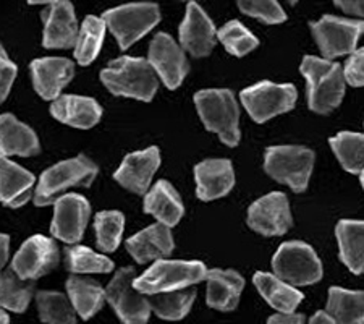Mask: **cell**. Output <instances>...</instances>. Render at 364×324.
<instances>
[{
	"mask_svg": "<svg viewBox=\"0 0 364 324\" xmlns=\"http://www.w3.org/2000/svg\"><path fill=\"white\" fill-rule=\"evenodd\" d=\"M301 75L306 78L308 105L316 114H331L343 101V68L331 58L306 56L301 62Z\"/></svg>",
	"mask_w": 364,
	"mask_h": 324,
	"instance_id": "6da1fadb",
	"label": "cell"
},
{
	"mask_svg": "<svg viewBox=\"0 0 364 324\" xmlns=\"http://www.w3.org/2000/svg\"><path fill=\"white\" fill-rule=\"evenodd\" d=\"M104 86L114 94L149 103L159 90V78L148 58L123 56L101 72Z\"/></svg>",
	"mask_w": 364,
	"mask_h": 324,
	"instance_id": "7a4b0ae2",
	"label": "cell"
},
{
	"mask_svg": "<svg viewBox=\"0 0 364 324\" xmlns=\"http://www.w3.org/2000/svg\"><path fill=\"white\" fill-rule=\"evenodd\" d=\"M99 169L90 157L78 155L44 170L34 193V204L50 206L68 190L78 187H91Z\"/></svg>",
	"mask_w": 364,
	"mask_h": 324,
	"instance_id": "3957f363",
	"label": "cell"
},
{
	"mask_svg": "<svg viewBox=\"0 0 364 324\" xmlns=\"http://www.w3.org/2000/svg\"><path fill=\"white\" fill-rule=\"evenodd\" d=\"M195 104L205 130L219 135L230 148L240 143V108L230 90H201L195 94Z\"/></svg>",
	"mask_w": 364,
	"mask_h": 324,
	"instance_id": "277c9868",
	"label": "cell"
},
{
	"mask_svg": "<svg viewBox=\"0 0 364 324\" xmlns=\"http://www.w3.org/2000/svg\"><path fill=\"white\" fill-rule=\"evenodd\" d=\"M316 155L306 146H271L264 156V170L279 184L289 185L295 193H303L314 169Z\"/></svg>",
	"mask_w": 364,
	"mask_h": 324,
	"instance_id": "5b68a950",
	"label": "cell"
},
{
	"mask_svg": "<svg viewBox=\"0 0 364 324\" xmlns=\"http://www.w3.org/2000/svg\"><path fill=\"white\" fill-rule=\"evenodd\" d=\"M205 273L208 269L201 261L162 258L156 259V263L141 278H134L133 286L144 296H152L195 286L205 279Z\"/></svg>",
	"mask_w": 364,
	"mask_h": 324,
	"instance_id": "8992f818",
	"label": "cell"
},
{
	"mask_svg": "<svg viewBox=\"0 0 364 324\" xmlns=\"http://www.w3.org/2000/svg\"><path fill=\"white\" fill-rule=\"evenodd\" d=\"M102 20L105 28L119 41L120 49L127 51L159 25L161 10L159 5L152 2H133L107 10Z\"/></svg>",
	"mask_w": 364,
	"mask_h": 324,
	"instance_id": "52a82bcc",
	"label": "cell"
},
{
	"mask_svg": "<svg viewBox=\"0 0 364 324\" xmlns=\"http://www.w3.org/2000/svg\"><path fill=\"white\" fill-rule=\"evenodd\" d=\"M272 269L277 278L295 287L316 284L324 274L318 253L301 240L282 244L272 258Z\"/></svg>",
	"mask_w": 364,
	"mask_h": 324,
	"instance_id": "ba28073f",
	"label": "cell"
},
{
	"mask_svg": "<svg viewBox=\"0 0 364 324\" xmlns=\"http://www.w3.org/2000/svg\"><path fill=\"white\" fill-rule=\"evenodd\" d=\"M240 99L251 119L256 123H264L295 108L298 91L291 83L259 81L240 93Z\"/></svg>",
	"mask_w": 364,
	"mask_h": 324,
	"instance_id": "9c48e42d",
	"label": "cell"
},
{
	"mask_svg": "<svg viewBox=\"0 0 364 324\" xmlns=\"http://www.w3.org/2000/svg\"><path fill=\"white\" fill-rule=\"evenodd\" d=\"M136 278L134 268H122L115 273L105 291V300L125 324H144L149 321V298L136 291L133 281Z\"/></svg>",
	"mask_w": 364,
	"mask_h": 324,
	"instance_id": "30bf717a",
	"label": "cell"
},
{
	"mask_svg": "<svg viewBox=\"0 0 364 324\" xmlns=\"http://www.w3.org/2000/svg\"><path fill=\"white\" fill-rule=\"evenodd\" d=\"M309 28L324 58H336L348 56L356 49L364 25L363 20L324 15L319 21L309 23Z\"/></svg>",
	"mask_w": 364,
	"mask_h": 324,
	"instance_id": "8fae6325",
	"label": "cell"
},
{
	"mask_svg": "<svg viewBox=\"0 0 364 324\" xmlns=\"http://www.w3.org/2000/svg\"><path fill=\"white\" fill-rule=\"evenodd\" d=\"M246 222L264 237H279L293 227L290 203L285 193L272 192L252 203Z\"/></svg>",
	"mask_w": 364,
	"mask_h": 324,
	"instance_id": "7c38bea8",
	"label": "cell"
},
{
	"mask_svg": "<svg viewBox=\"0 0 364 324\" xmlns=\"http://www.w3.org/2000/svg\"><path fill=\"white\" fill-rule=\"evenodd\" d=\"M60 263V251L54 240L33 235L11 259V269L23 279L36 281L54 271Z\"/></svg>",
	"mask_w": 364,
	"mask_h": 324,
	"instance_id": "4fadbf2b",
	"label": "cell"
},
{
	"mask_svg": "<svg viewBox=\"0 0 364 324\" xmlns=\"http://www.w3.org/2000/svg\"><path fill=\"white\" fill-rule=\"evenodd\" d=\"M148 62L168 90L180 88L185 76L190 72V63H188L185 51L167 33L156 34L154 39L151 41Z\"/></svg>",
	"mask_w": 364,
	"mask_h": 324,
	"instance_id": "5bb4252c",
	"label": "cell"
},
{
	"mask_svg": "<svg viewBox=\"0 0 364 324\" xmlns=\"http://www.w3.org/2000/svg\"><path fill=\"white\" fill-rule=\"evenodd\" d=\"M54 219L50 232L57 240L65 244H78L91 216V204L78 193L63 194L54 203Z\"/></svg>",
	"mask_w": 364,
	"mask_h": 324,
	"instance_id": "9a60e30c",
	"label": "cell"
},
{
	"mask_svg": "<svg viewBox=\"0 0 364 324\" xmlns=\"http://www.w3.org/2000/svg\"><path fill=\"white\" fill-rule=\"evenodd\" d=\"M178 34L181 47L195 58L208 57L215 46L217 31L214 23L201 5L196 4V0L188 2L185 20L181 21Z\"/></svg>",
	"mask_w": 364,
	"mask_h": 324,
	"instance_id": "2e32d148",
	"label": "cell"
},
{
	"mask_svg": "<svg viewBox=\"0 0 364 324\" xmlns=\"http://www.w3.org/2000/svg\"><path fill=\"white\" fill-rule=\"evenodd\" d=\"M159 166L161 151L157 146H151V148L130 152L123 157L120 167L114 174V179L128 192L144 194L149 190L152 177Z\"/></svg>",
	"mask_w": 364,
	"mask_h": 324,
	"instance_id": "e0dca14e",
	"label": "cell"
},
{
	"mask_svg": "<svg viewBox=\"0 0 364 324\" xmlns=\"http://www.w3.org/2000/svg\"><path fill=\"white\" fill-rule=\"evenodd\" d=\"M33 86L44 101H54L75 76V63L62 57L36 58L29 65Z\"/></svg>",
	"mask_w": 364,
	"mask_h": 324,
	"instance_id": "ac0fdd59",
	"label": "cell"
},
{
	"mask_svg": "<svg viewBox=\"0 0 364 324\" xmlns=\"http://www.w3.org/2000/svg\"><path fill=\"white\" fill-rule=\"evenodd\" d=\"M46 49H70L78 38V21L70 0H58L43 14Z\"/></svg>",
	"mask_w": 364,
	"mask_h": 324,
	"instance_id": "d6986e66",
	"label": "cell"
},
{
	"mask_svg": "<svg viewBox=\"0 0 364 324\" xmlns=\"http://www.w3.org/2000/svg\"><path fill=\"white\" fill-rule=\"evenodd\" d=\"M196 194L201 202L227 197L235 187V170L228 159H205L195 167Z\"/></svg>",
	"mask_w": 364,
	"mask_h": 324,
	"instance_id": "ffe728a7",
	"label": "cell"
},
{
	"mask_svg": "<svg viewBox=\"0 0 364 324\" xmlns=\"http://www.w3.org/2000/svg\"><path fill=\"white\" fill-rule=\"evenodd\" d=\"M127 250L139 264L168 258L175 249L173 235L166 224L157 222L127 240Z\"/></svg>",
	"mask_w": 364,
	"mask_h": 324,
	"instance_id": "44dd1931",
	"label": "cell"
},
{
	"mask_svg": "<svg viewBox=\"0 0 364 324\" xmlns=\"http://www.w3.org/2000/svg\"><path fill=\"white\" fill-rule=\"evenodd\" d=\"M50 114L65 125L87 130L97 125L102 119V108L92 98L65 94L54 99L50 105Z\"/></svg>",
	"mask_w": 364,
	"mask_h": 324,
	"instance_id": "7402d4cb",
	"label": "cell"
},
{
	"mask_svg": "<svg viewBox=\"0 0 364 324\" xmlns=\"http://www.w3.org/2000/svg\"><path fill=\"white\" fill-rule=\"evenodd\" d=\"M208 293L205 302L210 308L219 311H232L238 306L245 288V279L235 269H209L205 273Z\"/></svg>",
	"mask_w": 364,
	"mask_h": 324,
	"instance_id": "603a6c76",
	"label": "cell"
},
{
	"mask_svg": "<svg viewBox=\"0 0 364 324\" xmlns=\"http://www.w3.org/2000/svg\"><path fill=\"white\" fill-rule=\"evenodd\" d=\"M36 177L7 156H0V202L7 208L18 209L31 198Z\"/></svg>",
	"mask_w": 364,
	"mask_h": 324,
	"instance_id": "cb8c5ba5",
	"label": "cell"
},
{
	"mask_svg": "<svg viewBox=\"0 0 364 324\" xmlns=\"http://www.w3.org/2000/svg\"><path fill=\"white\" fill-rule=\"evenodd\" d=\"M41 151L38 135L15 115H0V156L31 157Z\"/></svg>",
	"mask_w": 364,
	"mask_h": 324,
	"instance_id": "d4e9b609",
	"label": "cell"
},
{
	"mask_svg": "<svg viewBox=\"0 0 364 324\" xmlns=\"http://www.w3.org/2000/svg\"><path fill=\"white\" fill-rule=\"evenodd\" d=\"M144 213L168 227H175L185 214L178 192L167 180H159L144 198Z\"/></svg>",
	"mask_w": 364,
	"mask_h": 324,
	"instance_id": "484cf974",
	"label": "cell"
},
{
	"mask_svg": "<svg viewBox=\"0 0 364 324\" xmlns=\"http://www.w3.org/2000/svg\"><path fill=\"white\" fill-rule=\"evenodd\" d=\"M252 284L256 286L257 292L261 293L266 302L282 313L287 311H295L296 306L303 302L304 296L296 291L295 286L282 281L275 274L271 273H256L252 276Z\"/></svg>",
	"mask_w": 364,
	"mask_h": 324,
	"instance_id": "4316f807",
	"label": "cell"
},
{
	"mask_svg": "<svg viewBox=\"0 0 364 324\" xmlns=\"http://www.w3.org/2000/svg\"><path fill=\"white\" fill-rule=\"evenodd\" d=\"M340 259L351 273L360 276L364 271V222L343 219L337 224Z\"/></svg>",
	"mask_w": 364,
	"mask_h": 324,
	"instance_id": "83f0119b",
	"label": "cell"
},
{
	"mask_svg": "<svg viewBox=\"0 0 364 324\" xmlns=\"http://www.w3.org/2000/svg\"><path fill=\"white\" fill-rule=\"evenodd\" d=\"M68 298L83 320H90L105 303V291L94 279L72 276L67 281Z\"/></svg>",
	"mask_w": 364,
	"mask_h": 324,
	"instance_id": "f1b7e54d",
	"label": "cell"
},
{
	"mask_svg": "<svg viewBox=\"0 0 364 324\" xmlns=\"http://www.w3.org/2000/svg\"><path fill=\"white\" fill-rule=\"evenodd\" d=\"M364 293L363 291H346L342 287L328 288L327 313L336 323L363 324L364 321Z\"/></svg>",
	"mask_w": 364,
	"mask_h": 324,
	"instance_id": "f546056e",
	"label": "cell"
},
{
	"mask_svg": "<svg viewBox=\"0 0 364 324\" xmlns=\"http://www.w3.org/2000/svg\"><path fill=\"white\" fill-rule=\"evenodd\" d=\"M196 300L195 288L185 287L178 291L152 293L149 298L151 311L166 321H178L190 313L193 303Z\"/></svg>",
	"mask_w": 364,
	"mask_h": 324,
	"instance_id": "4dcf8cb0",
	"label": "cell"
},
{
	"mask_svg": "<svg viewBox=\"0 0 364 324\" xmlns=\"http://www.w3.org/2000/svg\"><path fill=\"white\" fill-rule=\"evenodd\" d=\"M34 293V281L23 279L14 269L0 274V306L14 313H23Z\"/></svg>",
	"mask_w": 364,
	"mask_h": 324,
	"instance_id": "1f68e13d",
	"label": "cell"
},
{
	"mask_svg": "<svg viewBox=\"0 0 364 324\" xmlns=\"http://www.w3.org/2000/svg\"><path fill=\"white\" fill-rule=\"evenodd\" d=\"M105 36V23L99 16L90 15L83 21L75 43V58L80 65L92 63L102 49Z\"/></svg>",
	"mask_w": 364,
	"mask_h": 324,
	"instance_id": "d6a6232c",
	"label": "cell"
},
{
	"mask_svg": "<svg viewBox=\"0 0 364 324\" xmlns=\"http://www.w3.org/2000/svg\"><path fill=\"white\" fill-rule=\"evenodd\" d=\"M328 145L337 156L340 166L346 172L360 175L364 164V137L363 133L340 132L328 140Z\"/></svg>",
	"mask_w": 364,
	"mask_h": 324,
	"instance_id": "836d02e7",
	"label": "cell"
},
{
	"mask_svg": "<svg viewBox=\"0 0 364 324\" xmlns=\"http://www.w3.org/2000/svg\"><path fill=\"white\" fill-rule=\"evenodd\" d=\"M65 266L73 274H107L114 271V261L81 245L67 246Z\"/></svg>",
	"mask_w": 364,
	"mask_h": 324,
	"instance_id": "e575fe53",
	"label": "cell"
},
{
	"mask_svg": "<svg viewBox=\"0 0 364 324\" xmlns=\"http://www.w3.org/2000/svg\"><path fill=\"white\" fill-rule=\"evenodd\" d=\"M39 318L49 324H73L76 323V311L65 293L43 291L36 296Z\"/></svg>",
	"mask_w": 364,
	"mask_h": 324,
	"instance_id": "d590c367",
	"label": "cell"
},
{
	"mask_svg": "<svg viewBox=\"0 0 364 324\" xmlns=\"http://www.w3.org/2000/svg\"><path fill=\"white\" fill-rule=\"evenodd\" d=\"M97 249L104 253H112L119 249L123 229H125V216L120 211H101L94 217Z\"/></svg>",
	"mask_w": 364,
	"mask_h": 324,
	"instance_id": "8d00e7d4",
	"label": "cell"
},
{
	"mask_svg": "<svg viewBox=\"0 0 364 324\" xmlns=\"http://www.w3.org/2000/svg\"><path fill=\"white\" fill-rule=\"evenodd\" d=\"M219 41L224 44L228 54L235 57H245L259 46V41L252 34L248 28L242 25L238 20L228 21L217 31Z\"/></svg>",
	"mask_w": 364,
	"mask_h": 324,
	"instance_id": "74e56055",
	"label": "cell"
},
{
	"mask_svg": "<svg viewBox=\"0 0 364 324\" xmlns=\"http://www.w3.org/2000/svg\"><path fill=\"white\" fill-rule=\"evenodd\" d=\"M242 14L257 19L266 25H279L287 21V14L277 0H237Z\"/></svg>",
	"mask_w": 364,
	"mask_h": 324,
	"instance_id": "f35d334b",
	"label": "cell"
},
{
	"mask_svg": "<svg viewBox=\"0 0 364 324\" xmlns=\"http://www.w3.org/2000/svg\"><path fill=\"white\" fill-rule=\"evenodd\" d=\"M350 58L345 63L343 68V78L345 83H348L353 88H363L364 85V51L355 49Z\"/></svg>",
	"mask_w": 364,
	"mask_h": 324,
	"instance_id": "ab89813d",
	"label": "cell"
},
{
	"mask_svg": "<svg viewBox=\"0 0 364 324\" xmlns=\"http://www.w3.org/2000/svg\"><path fill=\"white\" fill-rule=\"evenodd\" d=\"M16 73H18V68L10 61L7 52H5L2 44H0V104L7 99L16 78Z\"/></svg>",
	"mask_w": 364,
	"mask_h": 324,
	"instance_id": "60d3db41",
	"label": "cell"
},
{
	"mask_svg": "<svg viewBox=\"0 0 364 324\" xmlns=\"http://www.w3.org/2000/svg\"><path fill=\"white\" fill-rule=\"evenodd\" d=\"M333 4H336L337 7L342 9L345 14L353 15V16H360V19H363L364 0H333Z\"/></svg>",
	"mask_w": 364,
	"mask_h": 324,
	"instance_id": "b9f144b4",
	"label": "cell"
},
{
	"mask_svg": "<svg viewBox=\"0 0 364 324\" xmlns=\"http://www.w3.org/2000/svg\"><path fill=\"white\" fill-rule=\"evenodd\" d=\"M306 320V316L303 313H295V311H287V313L274 315L267 320L269 324H301Z\"/></svg>",
	"mask_w": 364,
	"mask_h": 324,
	"instance_id": "7bdbcfd3",
	"label": "cell"
},
{
	"mask_svg": "<svg viewBox=\"0 0 364 324\" xmlns=\"http://www.w3.org/2000/svg\"><path fill=\"white\" fill-rule=\"evenodd\" d=\"M9 249H10V239L9 235L0 234V271L7 264L9 259Z\"/></svg>",
	"mask_w": 364,
	"mask_h": 324,
	"instance_id": "ee69618b",
	"label": "cell"
},
{
	"mask_svg": "<svg viewBox=\"0 0 364 324\" xmlns=\"http://www.w3.org/2000/svg\"><path fill=\"white\" fill-rule=\"evenodd\" d=\"M311 324H333L336 323V320L327 313V311H318V313H314L313 316H311L309 320Z\"/></svg>",
	"mask_w": 364,
	"mask_h": 324,
	"instance_id": "f6af8a7d",
	"label": "cell"
},
{
	"mask_svg": "<svg viewBox=\"0 0 364 324\" xmlns=\"http://www.w3.org/2000/svg\"><path fill=\"white\" fill-rule=\"evenodd\" d=\"M58 2V0H28V4L31 5H52Z\"/></svg>",
	"mask_w": 364,
	"mask_h": 324,
	"instance_id": "bcb514c9",
	"label": "cell"
},
{
	"mask_svg": "<svg viewBox=\"0 0 364 324\" xmlns=\"http://www.w3.org/2000/svg\"><path fill=\"white\" fill-rule=\"evenodd\" d=\"M7 323H10V318L7 315V311L0 306V324H7Z\"/></svg>",
	"mask_w": 364,
	"mask_h": 324,
	"instance_id": "7dc6e473",
	"label": "cell"
},
{
	"mask_svg": "<svg viewBox=\"0 0 364 324\" xmlns=\"http://www.w3.org/2000/svg\"><path fill=\"white\" fill-rule=\"evenodd\" d=\"M289 2H290V4H291V5H295V4H296V2H298V0H289Z\"/></svg>",
	"mask_w": 364,
	"mask_h": 324,
	"instance_id": "c3c4849f",
	"label": "cell"
},
{
	"mask_svg": "<svg viewBox=\"0 0 364 324\" xmlns=\"http://www.w3.org/2000/svg\"><path fill=\"white\" fill-rule=\"evenodd\" d=\"M186 2H190V0H186Z\"/></svg>",
	"mask_w": 364,
	"mask_h": 324,
	"instance_id": "681fc988",
	"label": "cell"
}]
</instances>
